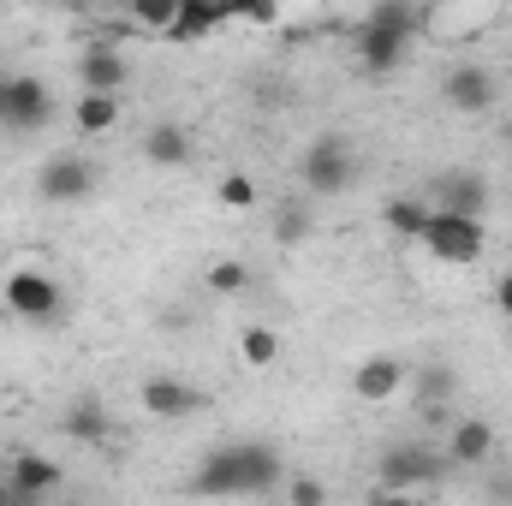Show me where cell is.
<instances>
[{"label":"cell","mask_w":512,"mask_h":506,"mask_svg":"<svg viewBox=\"0 0 512 506\" xmlns=\"http://www.w3.org/2000/svg\"><path fill=\"white\" fill-rule=\"evenodd\" d=\"M286 483V459L274 441H227L215 453H203V465L191 471V495L209 501H245V495H274Z\"/></svg>","instance_id":"obj_1"},{"label":"cell","mask_w":512,"mask_h":506,"mask_svg":"<svg viewBox=\"0 0 512 506\" xmlns=\"http://www.w3.org/2000/svg\"><path fill=\"white\" fill-rule=\"evenodd\" d=\"M417 24H423V18H417L405 0H382V6H370V12H364V24L352 30V60H358L370 78L399 72V66H405V54H411Z\"/></svg>","instance_id":"obj_2"},{"label":"cell","mask_w":512,"mask_h":506,"mask_svg":"<svg viewBox=\"0 0 512 506\" xmlns=\"http://www.w3.org/2000/svg\"><path fill=\"white\" fill-rule=\"evenodd\" d=\"M441 477H447V453L429 441H387L376 459V489H393V495H417Z\"/></svg>","instance_id":"obj_3"},{"label":"cell","mask_w":512,"mask_h":506,"mask_svg":"<svg viewBox=\"0 0 512 506\" xmlns=\"http://www.w3.org/2000/svg\"><path fill=\"white\" fill-rule=\"evenodd\" d=\"M352 179H358V155H352V143H346L340 131L304 143V155H298V185H304V197H340Z\"/></svg>","instance_id":"obj_4"},{"label":"cell","mask_w":512,"mask_h":506,"mask_svg":"<svg viewBox=\"0 0 512 506\" xmlns=\"http://www.w3.org/2000/svg\"><path fill=\"white\" fill-rule=\"evenodd\" d=\"M423 251L435 256V262L471 268V262H483V251H489V227L471 221V215H447V209H435V215H429V233H423Z\"/></svg>","instance_id":"obj_5"},{"label":"cell","mask_w":512,"mask_h":506,"mask_svg":"<svg viewBox=\"0 0 512 506\" xmlns=\"http://www.w3.org/2000/svg\"><path fill=\"white\" fill-rule=\"evenodd\" d=\"M0 298H6V310L18 322H54L66 310V286L54 274H42V268H12L0 280Z\"/></svg>","instance_id":"obj_6"},{"label":"cell","mask_w":512,"mask_h":506,"mask_svg":"<svg viewBox=\"0 0 512 506\" xmlns=\"http://www.w3.org/2000/svg\"><path fill=\"white\" fill-rule=\"evenodd\" d=\"M90 191H96V167H90V155H78V149L48 155V161H42V173H36V197H42V203H54V209L84 203Z\"/></svg>","instance_id":"obj_7"},{"label":"cell","mask_w":512,"mask_h":506,"mask_svg":"<svg viewBox=\"0 0 512 506\" xmlns=\"http://www.w3.org/2000/svg\"><path fill=\"white\" fill-rule=\"evenodd\" d=\"M54 120V96L42 78L18 72V78H0V126L6 131H42Z\"/></svg>","instance_id":"obj_8"},{"label":"cell","mask_w":512,"mask_h":506,"mask_svg":"<svg viewBox=\"0 0 512 506\" xmlns=\"http://www.w3.org/2000/svg\"><path fill=\"white\" fill-rule=\"evenodd\" d=\"M441 96H447V108H453V114H489V108H495V96H501V78H495L483 60H459V66H447Z\"/></svg>","instance_id":"obj_9"},{"label":"cell","mask_w":512,"mask_h":506,"mask_svg":"<svg viewBox=\"0 0 512 506\" xmlns=\"http://www.w3.org/2000/svg\"><path fill=\"white\" fill-rule=\"evenodd\" d=\"M126 78H131L126 48H114V42H84V54H78V90H84V96H120Z\"/></svg>","instance_id":"obj_10"},{"label":"cell","mask_w":512,"mask_h":506,"mask_svg":"<svg viewBox=\"0 0 512 506\" xmlns=\"http://www.w3.org/2000/svg\"><path fill=\"white\" fill-rule=\"evenodd\" d=\"M495 447H501V429L489 423V417H459V423H447V465H459V471H477V465H489L495 459Z\"/></svg>","instance_id":"obj_11"},{"label":"cell","mask_w":512,"mask_h":506,"mask_svg":"<svg viewBox=\"0 0 512 506\" xmlns=\"http://www.w3.org/2000/svg\"><path fill=\"white\" fill-rule=\"evenodd\" d=\"M435 209H447V215H471V221H483V209H489V179L483 173H471V167H453V173H441L435 185Z\"/></svg>","instance_id":"obj_12"},{"label":"cell","mask_w":512,"mask_h":506,"mask_svg":"<svg viewBox=\"0 0 512 506\" xmlns=\"http://www.w3.org/2000/svg\"><path fill=\"white\" fill-rule=\"evenodd\" d=\"M6 483H12V501L36 506V501H48V495L66 483V471H60L48 453H18V459L6 465Z\"/></svg>","instance_id":"obj_13"},{"label":"cell","mask_w":512,"mask_h":506,"mask_svg":"<svg viewBox=\"0 0 512 506\" xmlns=\"http://www.w3.org/2000/svg\"><path fill=\"white\" fill-rule=\"evenodd\" d=\"M137 399H143V411L161 417V423H179V417H191V411L203 405V393H197L185 376H149L143 387H137Z\"/></svg>","instance_id":"obj_14"},{"label":"cell","mask_w":512,"mask_h":506,"mask_svg":"<svg viewBox=\"0 0 512 506\" xmlns=\"http://www.w3.org/2000/svg\"><path fill=\"white\" fill-rule=\"evenodd\" d=\"M405 381H411V370H405L393 352H376V358H364V364L352 370V393H358L364 405H387V399H399Z\"/></svg>","instance_id":"obj_15"},{"label":"cell","mask_w":512,"mask_h":506,"mask_svg":"<svg viewBox=\"0 0 512 506\" xmlns=\"http://www.w3.org/2000/svg\"><path fill=\"white\" fill-rule=\"evenodd\" d=\"M60 429H66V441L96 447V441H108L114 417H108V405H102V399H72V405L60 411Z\"/></svg>","instance_id":"obj_16"},{"label":"cell","mask_w":512,"mask_h":506,"mask_svg":"<svg viewBox=\"0 0 512 506\" xmlns=\"http://www.w3.org/2000/svg\"><path fill=\"white\" fill-rule=\"evenodd\" d=\"M227 18H233V12H221V6H203V0H179L167 42H203V36H209V30H221Z\"/></svg>","instance_id":"obj_17"},{"label":"cell","mask_w":512,"mask_h":506,"mask_svg":"<svg viewBox=\"0 0 512 506\" xmlns=\"http://www.w3.org/2000/svg\"><path fill=\"white\" fill-rule=\"evenodd\" d=\"M429 215H435V203H423V197H387L382 221L393 239H417L423 245V233H429Z\"/></svg>","instance_id":"obj_18"},{"label":"cell","mask_w":512,"mask_h":506,"mask_svg":"<svg viewBox=\"0 0 512 506\" xmlns=\"http://www.w3.org/2000/svg\"><path fill=\"white\" fill-rule=\"evenodd\" d=\"M143 161H149V167H185V161H191V131L185 126H149Z\"/></svg>","instance_id":"obj_19"},{"label":"cell","mask_w":512,"mask_h":506,"mask_svg":"<svg viewBox=\"0 0 512 506\" xmlns=\"http://www.w3.org/2000/svg\"><path fill=\"white\" fill-rule=\"evenodd\" d=\"M72 126L84 131V137H108V131L120 126V96H78L72 102Z\"/></svg>","instance_id":"obj_20"},{"label":"cell","mask_w":512,"mask_h":506,"mask_svg":"<svg viewBox=\"0 0 512 506\" xmlns=\"http://www.w3.org/2000/svg\"><path fill=\"white\" fill-rule=\"evenodd\" d=\"M239 358H245L251 370H274V364H280V334H274L268 322H251V328L239 334Z\"/></svg>","instance_id":"obj_21"},{"label":"cell","mask_w":512,"mask_h":506,"mask_svg":"<svg viewBox=\"0 0 512 506\" xmlns=\"http://www.w3.org/2000/svg\"><path fill=\"white\" fill-rule=\"evenodd\" d=\"M310 239V209H304V197H292V203H280L274 209V245H304Z\"/></svg>","instance_id":"obj_22"},{"label":"cell","mask_w":512,"mask_h":506,"mask_svg":"<svg viewBox=\"0 0 512 506\" xmlns=\"http://www.w3.org/2000/svg\"><path fill=\"white\" fill-rule=\"evenodd\" d=\"M417 399H423V417H441V405L453 399V370H447V364L417 370Z\"/></svg>","instance_id":"obj_23"},{"label":"cell","mask_w":512,"mask_h":506,"mask_svg":"<svg viewBox=\"0 0 512 506\" xmlns=\"http://www.w3.org/2000/svg\"><path fill=\"white\" fill-rule=\"evenodd\" d=\"M245 286H251V262H239V256L209 262V292H215V298H239Z\"/></svg>","instance_id":"obj_24"},{"label":"cell","mask_w":512,"mask_h":506,"mask_svg":"<svg viewBox=\"0 0 512 506\" xmlns=\"http://www.w3.org/2000/svg\"><path fill=\"white\" fill-rule=\"evenodd\" d=\"M280 501H286V506H328V483H322V477H310V471H304V477H292V471H286Z\"/></svg>","instance_id":"obj_25"},{"label":"cell","mask_w":512,"mask_h":506,"mask_svg":"<svg viewBox=\"0 0 512 506\" xmlns=\"http://www.w3.org/2000/svg\"><path fill=\"white\" fill-rule=\"evenodd\" d=\"M215 197H221L227 209H256V179L251 173H227V179L215 185Z\"/></svg>","instance_id":"obj_26"},{"label":"cell","mask_w":512,"mask_h":506,"mask_svg":"<svg viewBox=\"0 0 512 506\" xmlns=\"http://www.w3.org/2000/svg\"><path fill=\"white\" fill-rule=\"evenodd\" d=\"M173 12H179V0H143V6H131V18L143 24V30H173Z\"/></svg>","instance_id":"obj_27"},{"label":"cell","mask_w":512,"mask_h":506,"mask_svg":"<svg viewBox=\"0 0 512 506\" xmlns=\"http://www.w3.org/2000/svg\"><path fill=\"white\" fill-rule=\"evenodd\" d=\"M233 18H245V24H274V18H280V6H274V0H256V6H239Z\"/></svg>","instance_id":"obj_28"},{"label":"cell","mask_w":512,"mask_h":506,"mask_svg":"<svg viewBox=\"0 0 512 506\" xmlns=\"http://www.w3.org/2000/svg\"><path fill=\"white\" fill-rule=\"evenodd\" d=\"M495 310H501V316L512 322V268L501 274V280H495Z\"/></svg>","instance_id":"obj_29"},{"label":"cell","mask_w":512,"mask_h":506,"mask_svg":"<svg viewBox=\"0 0 512 506\" xmlns=\"http://www.w3.org/2000/svg\"><path fill=\"white\" fill-rule=\"evenodd\" d=\"M364 506H417V495H393V489H370Z\"/></svg>","instance_id":"obj_30"},{"label":"cell","mask_w":512,"mask_h":506,"mask_svg":"<svg viewBox=\"0 0 512 506\" xmlns=\"http://www.w3.org/2000/svg\"><path fill=\"white\" fill-rule=\"evenodd\" d=\"M12 501V483H6V471H0V506Z\"/></svg>","instance_id":"obj_31"},{"label":"cell","mask_w":512,"mask_h":506,"mask_svg":"<svg viewBox=\"0 0 512 506\" xmlns=\"http://www.w3.org/2000/svg\"><path fill=\"white\" fill-rule=\"evenodd\" d=\"M6 506H24V501H6Z\"/></svg>","instance_id":"obj_32"},{"label":"cell","mask_w":512,"mask_h":506,"mask_svg":"<svg viewBox=\"0 0 512 506\" xmlns=\"http://www.w3.org/2000/svg\"><path fill=\"white\" fill-rule=\"evenodd\" d=\"M507 143H512V126H507Z\"/></svg>","instance_id":"obj_33"}]
</instances>
